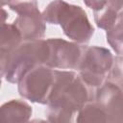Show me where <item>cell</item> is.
<instances>
[{
    "label": "cell",
    "mask_w": 123,
    "mask_h": 123,
    "mask_svg": "<svg viewBox=\"0 0 123 123\" xmlns=\"http://www.w3.org/2000/svg\"><path fill=\"white\" fill-rule=\"evenodd\" d=\"M54 84L47 103V120L72 122L75 114L88 102L95 100L96 90L73 71L54 69Z\"/></svg>",
    "instance_id": "6da1fadb"
},
{
    "label": "cell",
    "mask_w": 123,
    "mask_h": 123,
    "mask_svg": "<svg viewBox=\"0 0 123 123\" xmlns=\"http://www.w3.org/2000/svg\"><path fill=\"white\" fill-rule=\"evenodd\" d=\"M45 22L60 25L63 34L77 43H87L94 34L86 12L76 5H71L63 0H54L42 12Z\"/></svg>",
    "instance_id": "7a4b0ae2"
},
{
    "label": "cell",
    "mask_w": 123,
    "mask_h": 123,
    "mask_svg": "<svg viewBox=\"0 0 123 123\" xmlns=\"http://www.w3.org/2000/svg\"><path fill=\"white\" fill-rule=\"evenodd\" d=\"M49 57L47 40L23 41L10 54L1 57V76L9 83H18L32 68L46 64Z\"/></svg>",
    "instance_id": "3957f363"
},
{
    "label": "cell",
    "mask_w": 123,
    "mask_h": 123,
    "mask_svg": "<svg viewBox=\"0 0 123 123\" xmlns=\"http://www.w3.org/2000/svg\"><path fill=\"white\" fill-rule=\"evenodd\" d=\"M111 52L100 46H84L83 55L77 70L80 77L90 86L97 89L108 78L113 63Z\"/></svg>",
    "instance_id": "277c9868"
},
{
    "label": "cell",
    "mask_w": 123,
    "mask_h": 123,
    "mask_svg": "<svg viewBox=\"0 0 123 123\" xmlns=\"http://www.w3.org/2000/svg\"><path fill=\"white\" fill-rule=\"evenodd\" d=\"M54 78V69L45 64L37 65L25 73L19 80L18 92L31 102L47 105Z\"/></svg>",
    "instance_id": "5b68a950"
},
{
    "label": "cell",
    "mask_w": 123,
    "mask_h": 123,
    "mask_svg": "<svg viewBox=\"0 0 123 123\" xmlns=\"http://www.w3.org/2000/svg\"><path fill=\"white\" fill-rule=\"evenodd\" d=\"M46 40L49 46V57L45 65L60 69L78 68L84 46L62 38H48Z\"/></svg>",
    "instance_id": "8992f818"
},
{
    "label": "cell",
    "mask_w": 123,
    "mask_h": 123,
    "mask_svg": "<svg viewBox=\"0 0 123 123\" xmlns=\"http://www.w3.org/2000/svg\"><path fill=\"white\" fill-rule=\"evenodd\" d=\"M95 101L106 111L109 122H123V80H106L97 88Z\"/></svg>",
    "instance_id": "52a82bcc"
},
{
    "label": "cell",
    "mask_w": 123,
    "mask_h": 123,
    "mask_svg": "<svg viewBox=\"0 0 123 123\" xmlns=\"http://www.w3.org/2000/svg\"><path fill=\"white\" fill-rule=\"evenodd\" d=\"M13 24L19 30L24 41L41 39L46 31L45 21L39 11L18 14Z\"/></svg>",
    "instance_id": "ba28073f"
},
{
    "label": "cell",
    "mask_w": 123,
    "mask_h": 123,
    "mask_svg": "<svg viewBox=\"0 0 123 123\" xmlns=\"http://www.w3.org/2000/svg\"><path fill=\"white\" fill-rule=\"evenodd\" d=\"M1 119L4 122H27L32 116V108L23 100L13 99L1 106Z\"/></svg>",
    "instance_id": "9c48e42d"
},
{
    "label": "cell",
    "mask_w": 123,
    "mask_h": 123,
    "mask_svg": "<svg viewBox=\"0 0 123 123\" xmlns=\"http://www.w3.org/2000/svg\"><path fill=\"white\" fill-rule=\"evenodd\" d=\"M22 36L16 26L12 24L2 23L1 28V42H0V51L1 57H4L10 54L17 46L22 43Z\"/></svg>",
    "instance_id": "30bf717a"
},
{
    "label": "cell",
    "mask_w": 123,
    "mask_h": 123,
    "mask_svg": "<svg viewBox=\"0 0 123 123\" xmlns=\"http://www.w3.org/2000/svg\"><path fill=\"white\" fill-rule=\"evenodd\" d=\"M77 122H109L108 115L104 109L95 100L86 103L79 111L76 117Z\"/></svg>",
    "instance_id": "8fae6325"
},
{
    "label": "cell",
    "mask_w": 123,
    "mask_h": 123,
    "mask_svg": "<svg viewBox=\"0 0 123 123\" xmlns=\"http://www.w3.org/2000/svg\"><path fill=\"white\" fill-rule=\"evenodd\" d=\"M107 41L116 54L123 56V11L119 12L118 16L106 34Z\"/></svg>",
    "instance_id": "7c38bea8"
},
{
    "label": "cell",
    "mask_w": 123,
    "mask_h": 123,
    "mask_svg": "<svg viewBox=\"0 0 123 123\" xmlns=\"http://www.w3.org/2000/svg\"><path fill=\"white\" fill-rule=\"evenodd\" d=\"M118 13L119 12H117L116 11L106 6L101 11L94 12V21H95L97 27L108 31L114 24V22L118 16Z\"/></svg>",
    "instance_id": "4fadbf2b"
},
{
    "label": "cell",
    "mask_w": 123,
    "mask_h": 123,
    "mask_svg": "<svg viewBox=\"0 0 123 123\" xmlns=\"http://www.w3.org/2000/svg\"><path fill=\"white\" fill-rule=\"evenodd\" d=\"M11 10L17 14H24L29 12H37V0H9L8 3Z\"/></svg>",
    "instance_id": "5bb4252c"
},
{
    "label": "cell",
    "mask_w": 123,
    "mask_h": 123,
    "mask_svg": "<svg viewBox=\"0 0 123 123\" xmlns=\"http://www.w3.org/2000/svg\"><path fill=\"white\" fill-rule=\"evenodd\" d=\"M108 0H84V3L94 12L101 11L107 6Z\"/></svg>",
    "instance_id": "9a60e30c"
},
{
    "label": "cell",
    "mask_w": 123,
    "mask_h": 123,
    "mask_svg": "<svg viewBox=\"0 0 123 123\" xmlns=\"http://www.w3.org/2000/svg\"><path fill=\"white\" fill-rule=\"evenodd\" d=\"M107 6L119 12L123 9V0H108Z\"/></svg>",
    "instance_id": "2e32d148"
}]
</instances>
